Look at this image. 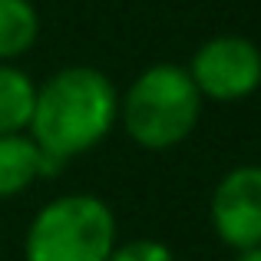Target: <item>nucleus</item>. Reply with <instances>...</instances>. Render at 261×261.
Segmentation results:
<instances>
[{
  "label": "nucleus",
  "instance_id": "5",
  "mask_svg": "<svg viewBox=\"0 0 261 261\" xmlns=\"http://www.w3.org/2000/svg\"><path fill=\"white\" fill-rule=\"evenodd\" d=\"M212 225L218 238L231 248L261 245V169L238 166L218 182L212 195Z\"/></svg>",
  "mask_w": 261,
  "mask_h": 261
},
{
  "label": "nucleus",
  "instance_id": "8",
  "mask_svg": "<svg viewBox=\"0 0 261 261\" xmlns=\"http://www.w3.org/2000/svg\"><path fill=\"white\" fill-rule=\"evenodd\" d=\"M40 13L30 0H0V63L17 60L37 43Z\"/></svg>",
  "mask_w": 261,
  "mask_h": 261
},
{
  "label": "nucleus",
  "instance_id": "6",
  "mask_svg": "<svg viewBox=\"0 0 261 261\" xmlns=\"http://www.w3.org/2000/svg\"><path fill=\"white\" fill-rule=\"evenodd\" d=\"M60 166L63 162L46 155L30 136H23V133L0 136V198H10L17 192H23L33 178L57 172Z\"/></svg>",
  "mask_w": 261,
  "mask_h": 261
},
{
  "label": "nucleus",
  "instance_id": "10",
  "mask_svg": "<svg viewBox=\"0 0 261 261\" xmlns=\"http://www.w3.org/2000/svg\"><path fill=\"white\" fill-rule=\"evenodd\" d=\"M235 261H261V245L258 248H245V251H238V258Z\"/></svg>",
  "mask_w": 261,
  "mask_h": 261
},
{
  "label": "nucleus",
  "instance_id": "3",
  "mask_svg": "<svg viewBox=\"0 0 261 261\" xmlns=\"http://www.w3.org/2000/svg\"><path fill=\"white\" fill-rule=\"evenodd\" d=\"M116 248V218L96 195H63L30 222L27 261H106Z\"/></svg>",
  "mask_w": 261,
  "mask_h": 261
},
{
  "label": "nucleus",
  "instance_id": "1",
  "mask_svg": "<svg viewBox=\"0 0 261 261\" xmlns=\"http://www.w3.org/2000/svg\"><path fill=\"white\" fill-rule=\"evenodd\" d=\"M119 119V93L106 73L93 66H66L37 86L30 139L46 155L66 162L93 149Z\"/></svg>",
  "mask_w": 261,
  "mask_h": 261
},
{
  "label": "nucleus",
  "instance_id": "7",
  "mask_svg": "<svg viewBox=\"0 0 261 261\" xmlns=\"http://www.w3.org/2000/svg\"><path fill=\"white\" fill-rule=\"evenodd\" d=\"M37 83L23 70L10 63H0V136L23 133L33 116Z\"/></svg>",
  "mask_w": 261,
  "mask_h": 261
},
{
  "label": "nucleus",
  "instance_id": "2",
  "mask_svg": "<svg viewBox=\"0 0 261 261\" xmlns=\"http://www.w3.org/2000/svg\"><path fill=\"white\" fill-rule=\"evenodd\" d=\"M126 133L142 149H172L195 129L202 116V96L189 70L175 63H155L142 70L119 99Z\"/></svg>",
  "mask_w": 261,
  "mask_h": 261
},
{
  "label": "nucleus",
  "instance_id": "9",
  "mask_svg": "<svg viewBox=\"0 0 261 261\" xmlns=\"http://www.w3.org/2000/svg\"><path fill=\"white\" fill-rule=\"evenodd\" d=\"M106 261H175L172 251L166 248L162 242H152V238H136V242L116 245L109 251Z\"/></svg>",
  "mask_w": 261,
  "mask_h": 261
},
{
  "label": "nucleus",
  "instance_id": "4",
  "mask_svg": "<svg viewBox=\"0 0 261 261\" xmlns=\"http://www.w3.org/2000/svg\"><path fill=\"white\" fill-rule=\"evenodd\" d=\"M189 76L202 99L235 102L261 86V50L248 37H212L195 50Z\"/></svg>",
  "mask_w": 261,
  "mask_h": 261
}]
</instances>
